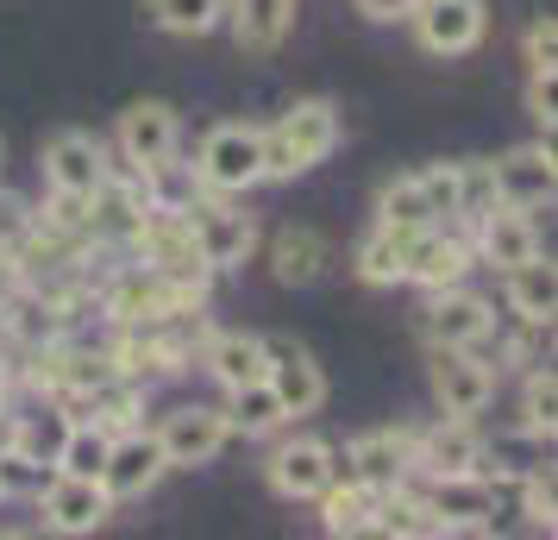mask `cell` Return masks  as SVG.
Segmentation results:
<instances>
[{
    "label": "cell",
    "mask_w": 558,
    "mask_h": 540,
    "mask_svg": "<svg viewBox=\"0 0 558 540\" xmlns=\"http://www.w3.org/2000/svg\"><path fill=\"white\" fill-rule=\"evenodd\" d=\"M163 471H170V465H163L157 434H145V428H120V434H113V446H107L101 484H107V496H113V503H132V496H145Z\"/></svg>",
    "instance_id": "cell-14"
},
{
    "label": "cell",
    "mask_w": 558,
    "mask_h": 540,
    "mask_svg": "<svg viewBox=\"0 0 558 540\" xmlns=\"http://www.w3.org/2000/svg\"><path fill=\"white\" fill-rule=\"evenodd\" d=\"M332 471L364 478V484H377V490H396L408 471H414V434H408V428H371V434H357L345 453H332Z\"/></svg>",
    "instance_id": "cell-8"
},
{
    "label": "cell",
    "mask_w": 558,
    "mask_h": 540,
    "mask_svg": "<svg viewBox=\"0 0 558 540\" xmlns=\"http://www.w3.org/2000/svg\"><path fill=\"white\" fill-rule=\"evenodd\" d=\"M45 478H51V465L26 459V453H13V446H0V496H38L45 490Z\"/></svg>",
    "instance_id": "cell-34"
},
{
    "label": "cell",
    "mask_w": 558,
    "mask_h": 540,
    "mask_svg": "<svg viewBox=\"0 0 558 540\" xmlns=\"http://www.w3.org/2000/svg\"><path fill=\"white\" fill-rule=\"evenodd\" d=\"M414 38L427 45L433 57H464L483 45V32H489V13H483V0H414Z\"/></svg>",
    "instance_id": "cell-7"
},
{
    "label": "cell",
    "mask_w": 558,
    "mask_h": 540,
    "mask_svg": "<svg viewBox=\"0 0 558 540\" xmlns=\"http://www.w3.org/2000/svg\"><path fill=\"white\" fill-rule=\"evenodd\" d=\"M339 145V107L332 101H295L277 127L264 132V177H302L314 164H327Z\"/></svg>",
    "instance_id": "cell-1"
},
{
    "label": "cell",
    "mask_w": 558,
    "mask_h": 540,
    "mask_svg": "<svg viewBox=\"0 0 558 540\" xmlns=\"http://www.w3.org/2000/svg\"><path fill=\"white\" fill-rule=\"evenodd\" d=\"M464 271H471V245H464V239H452V232H439V227L408 232L402 284L446 289V284H464Z\"/></svg>",
    "instance_id": "cell-17"
},
{
    "label": "cell",
    "mask_w": 558,
    "mask_h": 540,
    "mask_svg": "<svg viewBox=\"0 0 558 540\" xmlns=\"http://www.w3.org/2000/svg\"><path fill=\"white\" fill-rule=\"evenodd\" d=\"M320 503V521H327V535H371L377 528V503L383 490L364 484V478H345V471H332V484L314 496Z\"/></svg>",
    "instance_id": "cell-20"
},
{
    "label": "cell",
    "mask_w": 558,
    "mask_h": 540,
    "mask_svg": "<svg viewBox=\"0 0 558 540\" xmlns=\"http://www.w3.org/2000/svg\"><path fill=\"white\" fill-rule=\"evenodd\" d=\"M357 13H364V20H377V26H396V20L414 13V0H357Z\"/></svg>",
    "instance_id": "cell-38"
},
{
    "label": "cell",
    "mask_w": 558,
    "mask_h": 540,
    "mask_svg": "<svg viewBox=\"0 0 558 540\" xmlns=\"http://www.w3.org/2000/svg\"><path fill=\"white\" fill-rule=\"evenodd\" d=\"M521 45H527V70H533V76H553V57H558V26L546 20V13H539V20L527 26V38H521Z\"/></svg>",
    "instance_id": "cell-36"
},
{
    "label": "cell",
    "mask_w": 558,
    "mask_h": 540,
    "mask_svg": "<svg viewBox=\"0 0 558 540\" xmlns=\"http://www.w3.org/2000/svg\"><path fill=\"white\" fill-rule=\"evenodd\" d=\"M202 364L227 389H239V384H252V377H264V339L257 334H214L202 346Z\"/></svg>",
    "instance_id": "cell-24"
},
{
    "label": "cell",
    "mask_w": 558,
    "mask_h": 540,
    "mask_svg": "<svg viewBox=\"0 0 558 540\" xmlns=\"http://www.w3.org/2000/svg\"><path fill=\"white\" fill-rule=\"evenodd\" d=\"M239 51H277L295 26V0H227Z\"/></svg>",
    "instance_id": "cell-21"
},
{
    "label": "cell",
    "mask_w": 558,
    "mask_h": 540,
    "mask_svg": "<svg viewBox=\"0 0 558 540\" xmlns=\"http://www.w3.org/2000/svg\"><path fill=\"white\" fill-rule=\"evenodd\" d=\"M227 396H232V403H227V428H232V434H277L282 421H289V409L277 403V389L264 384V377L227 389Z\"/></svg>",
    "instance_id": "cell-25"
},
{
    "label": "cell",
    "mask_w": 558,
    "mask_h": 540,
    "mask_svg": "<svg viewBox=\"0 0 558 540\" xmlns=\"http://www.w3.org/2000/svg\"><path fill=\"white\" fill-rule=\"evenodd\" d=\"M414 471H427V478H458V471H483V440L471 434V421L446 415L439 428L414 434Z\"/></svg>",
    "instance_id": "cell-18"
},
{
    "label": "cell",
    "mask_w": 558,
    "mask_h": 540,
    "mask_svg": "<svg viewBox=\"0 0 558 540\" xmlns=\"http://www.w3.org/2000/svg\"><path fill=\"white\" fill-rule=\"evenodd\" d=\"M402 257H408V232H396V227H371L364 239H357V277L364 284H377V289H389V284H402Z\"/></svg>",
    "instance_id": "cell-26"
},
{
    "label": "cell",
    "mask_w": 558,
    "mask_h": 540,
    "mask_svg": "<svg viewBox=\"0 0 558 540\" xmlns=\"http://www.w3.org/2000/svg\"><path fill=\"white\" fill-rule=\"evenodd\" d=\"M502 277H508V309L521 314L527 327H553V309H558L553 264H546V257H527V264H514Z\"/></svg>",
    "instance_id": "cell-23"
},
{
    "label": "cell",
    "mask_w": 558,
    "mask_h": 540,
    "mask_svg": "<svg viewBox=\"0 0 558 540\" xmlns=\"http://www.w3.org/2000/svg\"><path fill=\"white\" fill-rule=\"evenodd\" d=\"M264 384L277 389V403L289 415H314L327 403V377H320L314 352L295 339H264Z\"/></svg>",
    "instance_id": "cell-13"
},
{
    "label": "cell",
    "mask_w": 558,
    "mask_h": 540,
    "mask_svg": "<svg viewBox=\"0 0 558 540\" xmlns=\"http://www.w3.org/2000/svg\"><path fill=\"white\" fill-rule=\"evenodd\" d=\"M427 384H433V403H439V415L471 421V415L489 409V396H496V371H489V364H483L471 346H433Z\"/></svg>",
    "instance_id": "cell-3"
},
{
    "label": "cell",
    "mask_w": 558,
    "mask_h": 540,
    "mask_svg": "<svg viewBox=\"0 0 558 540\" xmlns=\"http://www.w3.org/2000/svg\"><path fill=\"white\" fill-rule=\"evenodd\" d=\"M521 428H527V440H553V428H558V384H553V371H533V377H527V396H521Z\"/></svg>",
    "instance_id": "cell-32"
},
{
    "label": "cell",
    "mask_w": 558,
    "mask_h": 540,
    "mask_svg": "<svg viewBox=\"0 0 558 540\" xmlns=\"http://www.w3.org/2000/svg\"><path fill=\"white\" fill-rule=\"evenodd\" d=\"M377 227L421 232V227H439V220H433V207H427V195H421V182H414V177H396V182L377 195Z\"/></svg>",
    "instance_id": "cell-29"
},
{
    "label": "cell",
    "mask_w": 558,
    "mask_h": 540,
    "mask_svg": "<svg viewBox=\"0 0 558 540\" xmlns=\"http://www.w3.org/2000/svg\"><path fill=\"white\" fill-rule=\"evenodd\" d=\"M521 515H527L533 528H546V535H553L558 496H553V478H546V471H521Z\"/></svg>",
    "instance_id": "cell-35"
},
{
    "label": "cell",
    "mask_w": 558,
    "mask_h": 540,
    "mask_svg": "<svg viewBox=\"0 0 558 540\" xmlns=\"http://www.w3.org/2000/svg\"><path fill=\"white\" fill-rule=\"evenodd\" d=\"M471 257L496 264V271H514V264L539 257V232H533L527 207H508V202H489V207H483V214H477V245H471Z\"/></svg>",
    "instance_id": "cell-16"
},
{
    "label": "cell",
    "mask_w": 558,
    "mask_h": 540,
    "mask_svg": "<svg viewBox=\"0 0 558 540\" xmlns=\"http://www.w3.org/2000/svg\"><path fill=\"white\" fill-rule=\"evenodd\" d=\"M195 182H202L207 195H245L264 182V132L257 127H214L202 139V157H195Z\"/></svg>",
    "instance_id": "cell-2"
},
{
    "label": "cell",
    "mask_w": 558,
    "mask_h": 540,
    "mask_svg": "<svg viewBox=\"0 0 558 540\" xmlns=\"http://www.w3.org/2000/svg\"><path fill=\"white\" fill-rule=\"evenodd\" d=\"M145 13L177 38H202L227 20V0H145Z\"/></svg>",
    "instance_id": "cell-30"
},
{
    "label": "cell",
    "mask_w": 558,
    "mask_h": 540,
    "mask_svg": "<svg viewBox=\"0 0 558 540\" xmlns=\"http://www.w3.org/2000/svg\"><path fill=\"white\" fill-rule=\"evenodd\" d=\"M227 440H232L227 409H202V403H189V409H170L163 421H157L163 465H207Z\"/></svg>",
    "instance_id": "cell-15"
},
{
    "label": "cell",
    "mask_w": 558,
    "mask_h": 540,
    "mask_svg": "<svg viewBox=\"0 0 558 540\" xmlns=\"http://www.w3.org/2000/svg\"><path fill=\"white\" fill-rule=\"evenodd\" d=\"M107 446H113L107 428H95V421H70V434H63V446H57V471H70V478H101Z\"/></svg>",
    "instance_id": "cell-28"
},
{
    "label": "cell",
    "mask_w": 558,
    "mask_h": 540,
    "mask_svg": "<svg viewBox=\"0 0 558 540\" xmlns=\"http://www.w3.org/2000/svg\"><path fill=\"white\" fill-rule=\"evenodd\" d=\"M45 182L51 195H76V202H101L107 189V145L95 132H57L45 145Z\"/></svg>",
    "instance_id": "cell-5"
},
{
    "label": "cell",
    "mask_w": 558,
    "mask_h": 540,
    "mask_svg": "<svg viewBox=\"0 0 558 540\" xmlns=\"http://www.w3.org/2000/svg\"><path fill=\"white\" fill-rule=\"evenodd\" d=\"M63 434H70V415H63V409H38V415H20V421H13L7 446L57 471V446H63Z\"/></svg>",
    "instance_id": "cell-27"
},
{
    "label": "cell",
    "mask_w": 558,
    "mask_h": 540,
    "mask_svg": "<svg viewBox=\"0 0 558 540\" xmlns=\"http://www.w3.org/2000/svg\"><path fill=\"white\" fill-rule=\"evenodd\" d=\"M182 220H189V232H195V252H202L207 271H239V264L252 257V245H257L252 214H239V207H227V202H189Z\"/></svg>",
    "instance_id": "cell-4"
},
{
    "label": "cell",
    "mask_w": 558,
    "mask_h": 540,
    "mask_svg": "<svg viewBox=\"0 0 558 540\" xmlns=\"http://www.w3.org/2000/svg\"><path fill=\"white\" fill-rule=\"evenodd\" d=\"M414 182H421V195H427L433 220H458V214H464V164H427Z\"/></svg>",
    "instance_id": "cell-31"
},
{
    "label": "cell",
    "mask_w": 558,
    "mask_h": 540,
    "mask_svg": "<svg viewBox=\"0 0 558 540\" xmlns=\"http://www.w3.org/2000/svg\"><path fill=\"white\" fill-rule=\"evenodd\" d=\"M38 509H45V528H51V535H95L107 515H113V496H107L101 478L51 471L45 490H38Z\"/></svg>",
    "instance_id": "cell-6"
},
{
    "label": "cell",
    "mask_w": 558,
    "mask_h": 540,
    "mask_svg": "<svg viewBox=\"0 0 558 540\" xmlns=\"http://www.w3.org/2000/svg\"><path fill=\"white\" fill-rule=\"evenodd\" d=\"M558 189V164L553 145H514L489 164V195L508 207H546Z\"/></svg>",
    "instance_id": "cell-12"
},
{
    "label": "cell",
    "mask_w": 558,
    "mask_h": 540,
    "mask_svg": "<svg viewBox=\"0 0 558 540\" xmlns=\"http://www.w3.org/2000/svg\"><path fill=\"white\" fill-rule=\"evenodd\" d=\"M433 302L421 309V334L427 346H483L489 327H496V314L483 296H471L464 284H446V289H427Z\"/></svg>",
    "instance_id": "cell-10"
},
{
    "label": "cell",
    "mask_w": 558,
    "mask_h": 540,
    "mask_svg": "<svg viewBox=\"0 0 558 540\" xmlns=\"http://www.w3.org/2000/svg\"><path fill=\"white\" fill-rule=\"evenodd\" d=\"M7 327L26 339V346H51L57 339V309L45 302V296H13V302H7Z\"/></svg>",
    "instance_id": "cell-33"
},
{
    "label": "cell",
    "mask_w": 558,
    "mask_h": 540,
    "mask_svg": "<svg viewBox=\"0 0 558 540\" xmlns=\"http://www.w3.org/2000/svg\"><path fill=\"white\" fill-rule=\"evenodd\" d=\"M320 271H327V239L314 227H282L277 239H270V277H277V284L302 289V284H314Z\"/></svg>",
    "instance_id": "cell-22"
},
{
    "label": "cell",
    "mask_w": 558,
    "mask_h": 540,
    "mask_svg": "<svg viewBox=\"0 0 558 540\" xmlns=\"http://www.w3.org/2000/svg\"><path fill=\"white\" fill-rule=\"evenodd\" d=\"M270 484H277V496H289V503H314V496L332 484V446L327 440H289V446H277Z\"/></svg>",
    "instance_id": "cell-19"
},
{
    "label": "cell",
    "mask_w": 558,
    "mask_h": 540,
    "mask_svg": "<svg viewBox=\"0 0 558 540\" xmlns=\"http://www.w3.org/2000/svg\"><path fill=\"white\" fill-rule=\"evenodd\" d=\"M0 177H7V139H0Z\"/></svg>",
    "instance_id": "cell-39"
},
{
    "label": "cell",
    "mask_w": 558,
    "mask_h": 540,
    "mask_svg": "<svg viewBox=\"0 0 558 540\" xmlns=\"http://www.w3.org/2000/svg\"><path fill=\"white\" fill-rule=\"evenodd\" d=\"M527 113L539 120V127L553 132V120H558V101H553V76H527Z\"/></svg>",
    "instance_id": "cell-37"
},
{
    "label": "cell",
    "mask_w": 558,
    "mask_h": 540,
    "mask_svg": "<svg viewBox=\"0 0 558 540\" xmlns=\"http://www.w3.org/2000/svg\"><path fill=\"white\" fill-rule=\"evenodd\" d=\"M421 503L433 509L439 535H458V528H496V484L483 471H458V478H433L421 490Z\"/></svg>",
    "instance_id": "cell-9"
},
{
    "label": "cell",
    "mask_w": 558,
    "mask_h": 540,
    "mask_svg": "<svg viewBox=\"0 0 558 540\" xmlns=\"http://www.w3.org/2000/svg\"><path fill=\"white\" fill-rule=\"evenodd\" d=\"M177 107L170 101H132L126 113H120V152H126L132 170H170V157H177Z\"/></svg>",
    "instance_id": "cell-11"
}]
</instances>
